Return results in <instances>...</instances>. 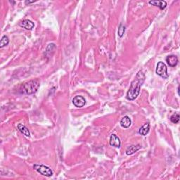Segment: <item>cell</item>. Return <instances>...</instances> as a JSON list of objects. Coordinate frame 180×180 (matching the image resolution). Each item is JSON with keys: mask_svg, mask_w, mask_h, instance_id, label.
Instances as JSON below:
<instances>
[{"mask_svg": "<svg viewBox=\"0 0 180 180\" xmlns=\"http://www.w3.org/2000/svg\"><path fill=\"white\" fill-rule=\"evenodd\" d=\"M145 80H146V76H145L143 71H139L134 80L131 82L130 87L128 92V94H127V99L132 101L138 97L140 93L141 87L144 84Z\"/></svg>", "mask_w": 180, "mask_h": 180, "instance_id": "cell-1", "label": "cell"}, {"mask_svg": "<svg viewBox=\"0 0 180 180\" xmlns=\"http://www.w3.org/2000/svg\"><path fill=\"white\" fill-rule=\"evenodd\" d=\"M40 82L37 80L28 81L27 82L24 83L21 87V92L26 94H32L38 92L40 88Z\"/></svg>", "mask_w": 180, "mask_h": 180, "instance_id": "cell-2", "label": "cell"}, {"mask_svg": "<svg viewBox=\"0 0 180 180\" xmlns=\"http://www.w3.org/2000/svg\"><path fill=\"white\" fill-rule=\"evenodd\" d=\"M33 168L37 172H38L39 173L42 175L45 176V177H52L54 175V172L51 169V167L46 166V165L34 164L33 165Z\"/></svg>", "mask_w": 180, "mask_h": 180, "instance_id": "cell-3", "label": "cell"}, {"mask_svg": "<svg viewBox=\"0 0 180 180\" xmlns=\"http://www.w3.org/2000/svg\"><path fill=\"white\" fill-rule=\"evenodd\" d=\"M156 73L158 75L163 77V79H167L169 77V75L167 73V68L163 62H159L157 64Z\"/></svg>", "mask_w": 180, "mask_h": 180, "instance_id": "cell-4", "label": "cell"}, {"mask_svg": "<svg viewBox=\"0 0 180 180\" xmlns=\"http://www.w3.org/2000/svg\"><path fill=\"white\" fill-rule=\"evenodd\" d=\"M73 104L75 106H76L77 108L83 107L86 104V100L85 98L82 96H76L73 98Z\"/></svg>", "mask_w": 180, "mask_h": 180, "instance_id": "cell-5", "label": "cell"}, {"mask_svg": "<svg viewBox=\"0 0 180 180\" xmlns=\"http://www.w3.org/2000/svg\"><path fill=\"white\" fill-rule=\"evenodd\" d=\"M19 26L20 27L25 28L26 30H32V28L34 27V23L32 21H31L30 20L28 19H26L23 20L21 22H20Z\"/></svg>", "mask_w": 180, "mask_h": 180, "instance_id": "cell-6", "label": "cell"}, {"mask_svg": "<svg viewBox=\"0 0 180 180\" xmlns=\"http://www.w3.org/2000/svg\"><path fill=\"white\" fill-rule=\"evenodd\" d=\"M120 144H121V142H120V140L117 135L115 134H111L110 138V145L112 146H115V147H119L120 146Z\"/></svg>", "mask_w": 180, "mask_h": 180, "instance_id": "cell-7", "label": "cell"}, {"mask_svg": "<svg viewBox=\"0 0 180 180\" xmlns=\"http://www.w3.org/2000/svg\"><path fill=\"white\" fill-rule=\"evenodd\" d=\"M166 61L169 66L175 67L177 65L178 62H179V60H178L177 56H175V55H170V56L167 57Z\"/></svg>", "mask_w": 180, "mask_h": 180, "instance_id": "cell-8", "label": "cell"}, {"mask_svg": "<svg viewBox=\"0 0 180 180\" xmlns=\"http://www.w3.org/2000/svg\"><path fill=\"white\" fill-rule=\"evenodd\" d=\"M149 4L155 7H159L161 10L165 9L167 7V2L165 1H160V0H155V1H150Z\"/></svg>", "mask_w": 180, "mask_h": 180, "instance_id": "cell-9", "label": "cell"}, {"mask_svg": "<svg viewBox=\"0 0 180 180\" xmlns=\"http://www.w3.org/2000/svg\"><path fill=\"white\" fill-rule=\"evenodd\" d=\"M140 148H141V146L140 144L132 145V146H129L128 149H127L126 154L128 155H131L134 154V153L137 152V151L140 150Z\"/></svg>", "mask_w": 180, "mask_h": 180, "instance_id": "cell-10", "label": "cell"}, {"mask_svg": "<svg viewBox=\"0 0 180 180\" xmlns=\"http://www.w3.org/2000/svg\"><path fill=\"white\" fill-rule=\"evenodd\" d=\"M131 124H132V120H131L130 118L128 116H124L121 119V120H120V124H121V126L124 128H130Z\"/></svg>", "mask_w": 180, "mask_h": 180, "instance_id": "cell-11", "label": "cell"}, {"mask_svg": "<svg viewBox=\"0 0 180 180\" xmlns=\"http://www.w3.org/2000/svg\"><path fill=\"white\" fill-rule=\"evenodd\" d=\"M149 130H150V124L148 122H146L140 129L139 134L142 135V136H145L149 132Z\"/></svg>", "mask_w": 180, "mask_h": 180, "instance_id": "cell-12", "label": "cell"}, {"mask_svg": "<svg viewBox=\"0 0 180 180\" xmlns=\"http://www.w3.org/2000/svg\"><path fill=\"white\" fill-rule=\"evenodd\" d=\"M18 129L19 130V131L20 132L22 133V134H23L25 136H28V137H29L30 136V132L29 130H28V128H26V127L24 125V124H18Z\"/></svg>", "mask_w": 180, "mask_h": 180, "instance_id": "cell-13", "label": "cell"}, {"mask_svg": "<svg viewBox=\"0 0 180 180\" xmlns=\"http://www.w3.org/2000/svg\"><path fill=\"white\" fill-rule=\"evenodd\" d=\"M9 43V39L7 35H4L0 41V47L2 48L4 46H7Z\"/></svg>", "mask_w": 180, "mask_h": 180, "instance_id": "cell-14", "label": "cell"}, {"mask_svg": "<svg viewBox=\"0 0 180 180\" xmlns=\"http://www.w3.org/2000/svg\"><path fill=\"white\" fill-rule=\"evenodd\" d=\"M179 113H177V112H175V114H173L172 116L170 117V120L172 122H173V123L177 124L179 122Z\"/></svg>", "mask_w": 180, "mask_h": 180, "instance_id": "cell-15", "label": "cell"}, {"mask_svg": "<svg viewBox=\"0 0 180 180\" xmlns=\"http://www.w3.org/2000/svg\"><path fill=\"white\" fill-rule=\"evenodd\" d=\"M124 32H125V27H124L122 24H120L119 28H118V35H119V37H120V38H122V37L123 36Z\"/></svg>", "mask_w": 180, "mask_h": 180, "instance_id": "cell-16", "label": "cell"}]
</instances>
